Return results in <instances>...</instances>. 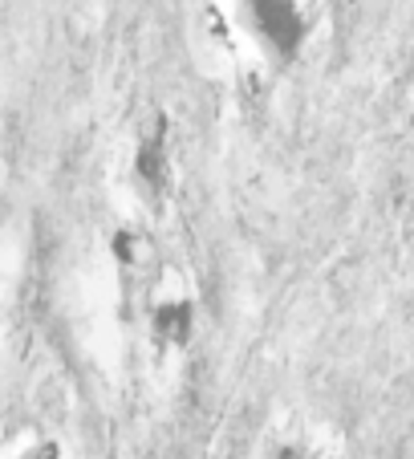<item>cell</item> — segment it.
Returning a JSON list of instances; mask_svg holds the SVG:
<instances>
[{
    "mask_svg": "<svg viewBox=\"0 0 414 459\" xmlns=\"http://www.w3.org/2000/svg\"><path fill=\"white\" fill-rule=\"evenodd\" d=\"M33 459H57V455H53V451H41V455H33Z\"/></svg>",
    "mask_w": 414,
    "mask_h": 459,
    "instance_id": "1",
    "label": "cell"
}]
</instances>
